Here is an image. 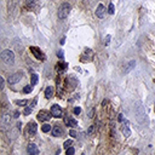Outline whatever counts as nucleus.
Wrapping results in <instances>:
<instances>
[{"label": "nucleus", "instance_id": "nucleus-6", "mask_svg": "<svg viewBox=\"0 0 155 155\" xmlns=\"http://www.w3.org/2000/svg\"><path fill=\"white\" fill-rule=\"evenodd\" d=\"M51 115H52V114H50L49 111L40 110L38 113V116H36V118L39 119V121H47V120H49V119L51 118Z\"/></svg>", "mask_w": 155, "mask_h": 155}, {"label": "nucleus", "instance_id": "nucleus-2", "mask_svg": "<svg viewBox=\"0 0 155 155\" xmlns=\"http://www.w3.org/2000/svg\"><path fill=\"white\" fill-rule=\"evenodd\" d=\"M70 9H72L70 4H68V3H63V4L60 6V9H58V12H57V15H58V18H60V20H64L66 17H68L69 12H70Z\"/></svg>", "mask_w": 155, "mask_h": 155}, {"label": "nucleus", "instance_id": "nucleus-33", "mask_svg": "<svg viewBox=\"0 0 155 155\" xmlns=\"http://www.w3.org/2000/svg\"><path fill=\"white\" fill-rule=\"evenodd\" d=\"M118 120L121 122L122 120H124V115H122V114H119V116H118Z\"/></svg>", "mask_w": 155, "mask_h": 155}, {"label": "nucleus", "instance_id": "nucleus-10", "mask_svg": "<svg viewBox=\"0 0 155 155\" xmlns=\"http://www.w3.org/2000/svg\"><path fill=\"white\" fill-rule=\"evenodd\" d=\"M64 122H66L67 126H69V127H75L78 125V121L74 118H72V116H67L66 119H64Z\"/></svg>", "mask_w": 155, "mask_h": 155}, {"label": "nucleus", "instance_id": "nucleus-26", "mask_svg": "<svg viewBox=\"0 0 155 155\" xmlns=\"http://www.w3.org/2000/svg\"><path fill=\"white\" fill-rule=\"evenodd\" d=\"M80 113H81V108H80V107H75V108H74V114H75V115H79Z\"/></svg>", "mask_w": 155, "mask_h": 155}, {"label": "nucleus", "instance_id": "nucleus-7", "mask_svg": "<svg viewBox=\"0 0 155 155\" xmlns=\"http://www.w3.org/2000/svg\"><path fill=\"white\" fill-rule=\"evenodd\" d=\"M30 51L33 52V55L38 58V60H40V61H44L45 60V56H44V53L41 52V51L39 50V49H36V47H34V46H32L30 47Z\"/></svg>", "mask_w": 155, "mask_h": 155}, {"label": "nucleus", "instance_id": "nucleus-8", "mask_svg": "<svg viewBox=\"0 0 155 155\" xmlns=\"http://www.w3.org/2000/svg\"><path fill=\"white\" fill-rule=\"evenodd\" d=\"M27 151L29 153V154H32V155H38V154H39V149H38V147H36V145H35L34 143L28 144V147H27Z\"/></svg>", "mask_w": 155, "mask_h": 155}, {"label": "nucleus", "instance_id": "nucleus-35", "mask_svg": "<svg viewBox=\"0 0 155 155\" xmlns=\"http://www.w3.org/2000/svg\"><path fill=\"white\" fill-rule=\"evenodd\" d=\"M36 101H38V100L35 98V100L33 101V103H32V107H33V108H34V107H35V105H36Z\"/></svg>", "mask_w": 155, "mask_h": 155}, {"label": "nucleus", "instance_id": "nucleus-28", "mask_svg": "<svg viewBox=\"0 0 155 155\" xmlns=\"http://www.w3.org/2000/svg\"><path fill=\"white\" fill-rule=\"evenodd\" d=\"M35 1H36V0H26V4H27L28 6H32L35 4Z\"/></svg>", "mask_w": 155, "mask_h": 155}, {"label": "nucleus", "instance_id": "nucleus-23", "mask_svg": "<svg viewBox=\"0 0 155 155\" xmlns=\"http://www.w3.org/2000/svg\"><path fill=\"white\" fill-rule=\"evenodd\" d=\"M32 111H33V107H32V105H30V107H27V108L24 109V115H29Z\"/></svg>", "mask_w": 155, "mask_h": 155}, {"label": "nucleus", "instance_id": "nucleus-32", "mask_svg": "<svg viewBox=\"0 0 155 155\" xmlns=\"http://www.w3.org/2000/svg\"><path fill=\"white\" fill-rule=\"evenodd\" d=\"M93 126H90V128L87 130V134H92V132H93Z\"/></svg>", "mask_w": 155, "mask_h": 155}, {"label": "nucleus", "instance_id": "nucleus-37", "mask_svg": "<svg viewBox=\"0 0 155 155\" xmlns=\"http://www.w3.org/2000/svg\"><path fill=\"white\" fill-rule=\"evenodd\" d=\"M64 39H66V38H62V40H61V44H62V45H63L64 43H66V40H64Z\"/></svg>", "mask_w": 155, "mask_h": 155}, {"label": "nucleus", "instance_id": "nucleus-27", "mask_svg": "<svg viewBox=\"0 0 155 155\" xmlns=\"http://www.w3.org/2000/svg\"><path fill=\"white\" fill-rule=\"evenodd\" d=\"M4 86H5V81H4V78L0 76V89L3 90V89H4Z\"/></svg>", "mask_w": 155, "mask_h": 155}, {"label": "nucleus", "instance_id": "nucleus-34", "mask_svg": "<svg viewBox=\"0 0 155 155\" xmlns=\"http://www.w3.org/2000/svg\"><path fill=\"white\" fill-rule=\"evenodd\" d=\"M18 116H20V111L16 110L15 111V114H13V118H18Z\"/></svg>", "mask_w": 155, "mask_h": 155}, {"label": "nucleus", "instance_id": "nucleus-18", "mask_svg": "<svg viewBox=\"0 0 155 155\" xmlns=\"http://www.w3.org/2000/svg\"><path fill=\"white\" fill-rule=\"evenodd\" d=\"M41 131L43 132H50L51 131V125L50 124H44L43 127H41Z\"/></svg>", "mask_w": 155, "mask_h": 155}, {"label": "nucleus", "instance_id": "nucleus-19", "mask_svg": "<svg viewBox=\"0 0 155 155\" xmlns=\"http://www.w3.org/2000/svg\"><path fill=\"white\" fill-rule=\"evenodd\" d=\"M17 105H20V107H24V105H27L28 104V101L27 100H18L15 102Z\"/></svg>", "mask_w": 155, "mask_h": 155}, {"label": "nucleus", "instance_id": "nucleus-3", "mask_svg": "<svg viewBox=\"0 0 155 155\" xmlns=\"http://www.w3.org/2000/svg\"><path fill=\"white\" fill-rule=\"evenodd\" d=\"M23 78V73L20 72V73H15V74H12V75H10L9 76V79H7V83L11 84V85H13V84H17L21 79Z\"/></svg>", "mask_w": 155, "mask_h": 155}, {"label": "nucleus", "instance_id": "nucleus-16", "mask_svg": "<svg viewBox=\"0 0 155 155\" xmlns=\"http://www.w3.org/2000/svg\"><path fill=\"white\" fill-rule=\"evenodd\" d=\"M121 131H122V133H124L125 137H130V136H131V130H130V127H128V124H125V125L122 126Z\"/></svg>", "mask_w": 155, "mask_h": 155}, {"label": "nucleus", "instance_id": "nucleus-21", "mask_svg": "<svg viewBox=\"0 0 155 155\" xmlns=\"http://www.w3.org/2000/svg\"><path fill=\"white\" fill-rule=\"evenodd\" d=\"M32 91H33V85H30V86L27 85V86H24V89H23V92H24V93H30Z\"/></svg>", "mask_w": 155, "mask_h": 155}, {"label": "nucleus", "instance_id": "nucleus-24", "mask_svg": "<svg viewBox=\"0 0 155 155\" xmlns=\"http://www.w3.org/2000/svg\"><path fill=\"white\" fill-rule=\"evenodd\" d=\"M75 153V150H74V148H72V147H69L68 149H67V155H73Z\"/></svg>", "mask_w": 155, "mask_h": 155}, {"label": "nucleus", "instance_id": "nucleus-5", "mask_svg": "<svg viewBox=\"0 0 155 155\" xmlns=\"http://www.w3.org/2000/svg\"><path fill=\"white\" fill-rule=\"evenodd\" d=\"M51 114H52L53 118H62L63 110H62V108L58 104H53L51 107Z\"/></svg>", "mask_w": 155, "mask_h": 155}, {"label": "nucleus", "instance_id": "nucleus-14", "mask_svg": "<svg viewBox=\"0 0 155 155\" xmlns=\"http://www.w3.org/2000/svg\"><path fill=\"white\" fill-rule=\"evenodd\" d=\"M134 67H136V62H134V61H130L127 64H125V67H124V68H125V69H124V72H125V73L131 72Z\"/></svg>", "mask_w": 155, "mask_h": 155}, {"label": "nucleus", "instance_id": "nucleus-15", "mask_svg": "<svg viewBox=\"0 0 155 155\" xmlns=\"http://www.w3.org/2000/svg\"><path fill=\"white\" fill-rule=\"evenodd\" d=\"M67 86H70V90H73L75 86H76V80L73 76H69L67 79Z\"/></svg>", "mask_w": 155, "mask_h": 155}, {"label": "nucleus", "instance_id": "nucleus-4", "mask_svg": "<svg viewBox=\"0 0 155 155\" xmlns=\"http://www.w3.org/2000/svg\"><path fill=\"white\" fill-rule=\"evenodd\" d=\"M10 121H11V115L9 114V113H4L3 115H1V126H3V130H5L7 126H10Z\"/></svg>", "mask_w": 155, "mask_h": 155}, {"label": "nucleus", "instance_id": "nucleus-31", "mask_svg": "<svg viewBox=\"0 0 155 155\" xmlns=\"http://www.w3.org/2000/svg\"><path fill=\"white\" fill-rule=\"evenodd\" d=\"M69 134H70V136H72V137H76V134H78V133L75 132V131H74V130H70V132H69Z\"/></svg>", "mask_w": 155, "mask_h": 155}, {"label": "nucleus", "instance_id": "nucleus-22", "mask_svg": "<svg viewBox=\"0 0 155 155\" xmlns=\"http://www.w3.org/2000/svg\"><path fill=\"white\" fill-rule=\"evenodd\" d=\"M72 144H73V141H72V139H68V141H66V142H64L63 147H64L66 149H68L69 147H72Z\"/></svg>", "mask_w": 155, "mask_h": 155}, {"label": "nucleus", "instance_id": "nucleus-17", "mask_svg": "<svg viewBox=\"0 0 155 155\" xmlns=\"http://www.w3.org/2000/svg\"><path fill=\"white\" fill-rule=\"evenodd\" d=\"M52 94H53V89H52V86H47L46 90H45V97L49 100L52 97Z\"/></svg>", "mask_w": 155, "mask_h": 155}, {"label": "nucleus", "instance_id": "nucleus-30", "mask_svg": "<svg viewBox=\"0 0 155 155\" xmlns=\"http://www.w3.org/2000/svg\"><path fill=\"white\" fill-rule=\"evenodd\" d=\"M57 56L61 58V60H63V50H60L58 52H57Z\"/></svg>", "mask_w": 155, "mask_h": 155}, {"label": "nucleus", "instance_id": "nucleus-12", "mask_svg": "<svg viewBox=\"0 0 155 155\" xmlns=\"http://www.w3.org/2000/svg\"><path fill=\"white\" fill-rule=\"evenodd\" d=\"M104 5L103 4H100V5L97 6V10H96V15H97V17H100V18H102V17L104 16Z\"/></svg>", "mask_w": 155, "mask_h": 155}, {"label": "nucleus", "instance_id": "nucleus-20", "mask_svg": "<svg viewBox=\"0 0 155 155\" xmlns=\"http://www.w3.org/2000/svg\"><path fill=\"white\" fill-rule=\"evenodd\" d=\"M30 80H32V85H36V83H38L39 80V76L36 75V74H32V78H30Z\"/></svg>", "mask_w": 155, "mask_h": 155}, {"label": "nucleus", "instance_id": "nucleus-13", "mask_svg": "<svg viewBox=\"0 0 155 155\" xmlns=\"http://www.w3.org/2000/svg\"><path fill=\"white\" fill-rule=\"evenodd\" d=\"M67 68H68V64L64 63V62H60V63H57V64H56V70H57V72H60V73H63Z\"/></svg>", "mask_w": 155, "mask_h": 155}, {"label": "nucleus", "instance_id": "nucleus-9", "mask_svg": "<svg viewBox=\"0 0 155 155\" xmlns=\"http://www.w3.org/2000/svg\"><path fill=\"white\" fill-rule=\"evenodd\" d=\"M63 134V128L60 126V125H55L53 128H52V136L55 137H61Z\"/></svg>", "mask_w": 155, "mask_h": 155}, {"label": "nucleus", "instance_id": "nucleus-36", "mask_svg": "<svg viewBox=\"0 0 155 155\" xmlns=\"http://www.w3.org/2000/svg\"><path fill=\"white\" fill-rule=\"evenodd\" d=\"M92 115H93V109H91V111H90V118H92Z\"/></svg>", "mask_w": 155, "mask_h": 155}, {"label": "nucleus", "instance_id": "nucleus-1", "mask_svg": "<svg viewBox=\"0 0 155 155\" xmlns=\"http://www.w3.org/2000/svg\"><path fill=\"white\" fill-rule=\"evenodd\" d=\"M0 57H1V61L5 64H12L15 62V53L11 50H4L1 52Z\"/></svg>", "mask_w": 155, "mask_h": 155}, {"label": "nucleus", "instance_id": "nucleus-25", "mask_svg": "<svg viewBox=\"0 0 155 155\" xmlns=\"http://www.w3.org/2000/svg\"><path fill=\"white\" fill-rule=\"evenodd\" d=\"M108 12H109L110 15H113V13H114V5H113V4H109V7H108Z\"/></svg>", "mask_w": 155, "mask_h": 155}, {"label": "nucleus", "instance_id": "nucleus-29", "mask_svg": "<svg viewBox=\"0 0 155 155\" xmlns=\"http://www.w3.org/2000/svg\"><path fill=\"white\" fill-rule=\"evenodd\" d=\"M110 39H111L110 35H107V36H105V40H104V44H105V45L109 44V43H110Z\"/></svg>", "mask_w": 155, "mask_h": 155}, {"label": "nucleus", "instance_id": "nucleus-11", "mask_svg": "<svg viewBox=\"0 0 155 155\" xmlns=\"http://www.w3.org/2000/svg\"><path fill=\"white\" fill-rule=\"evenodd\" d=\"M36 130H38L36 124H35V122H30V124L28 125L27 132H28V134H29V136H34V134L36 133Z\"/></svg>", "mask_w": 155, "mask_h": 155}]
</instances>
